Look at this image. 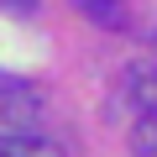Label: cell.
Segmentation results:
<instances>
[{"mask_svg": "<svg viewBox=\"0 0 157 157\" xmlns=\"http://www.w3.org/2000/svg\"><path fill=\"white\" fill-rule=\"evenodd\" d=\"M0 152L6 157H63V147L52 136H37V131H11V136H0Z\"/></svg>", "mask_w": 157, "mask_h": 157, "instance_id": "obj_1", "label": "cell"}, {"mask_svg": "<svg viewBox=\"0 0 157 157\" xmlns=\"http://www.w3.org/2000/svg\"><path fill=\"white\" fill-rule=\"evenodd\" d=\"M126 100H131L136 110H157V63H152V68L136 63V68L126 73Z\"/></svg>", "mask_w": 157, "mask_h": 157, "instance_id": "obj_2", "label": "cell"}, {"mask_svg": "<svg viewBox=\"0 0 157 157\" xmlns=\"http://www.w3.org/2000/svg\"><path fill=\"white\" fill-rule=\"evenodd\" d=\"M73 6L84 11L94 26H110V32H121V26H126V6H121V0H73Z\"/></svg>", "mask_w": 157, "mask_h": 157, "instance_id": "obj_3", "label": "cell"}, {"mask_svg": "<svg viewBox=\"0 0 157 157\" xmlns=\"http://www.w3.org/2000/svg\"><path fill=\"white\" fill-rule=\"evenodd\" d=\"M131 157H157V110H141L131 126Z\"/></svg>", "mask_w": 157, "mask_h": 157, "instance_id": "obj_4", "label": "cell"}, {"mask_svg": "<svg viewBox=\"0 0 157 157\" xmlns=\"http://www.w3.org/2000/svg\"><path fill=\"white\" fill-rule=\"evenodd\" d=\"M0 11H11V16H32L37 0H0Z\"/></svg>", "mask_w": 157, "mask_h": 157, "instance_id": "obj_5", "label": "cell"}, {"mask_svg": "<svg viewBox=\"0 0 157 157\" xmlns=\"http://www.w3.org/2000/svg\"><path fill=\"white\" fill-rule=\"evenodd\" d=\"M0 157H6V152H0Z\"/></svg>", "mask_w": 157, "mask_h": 157, "instance_id": "obj_6", "label": "cell"}]
</instances>
